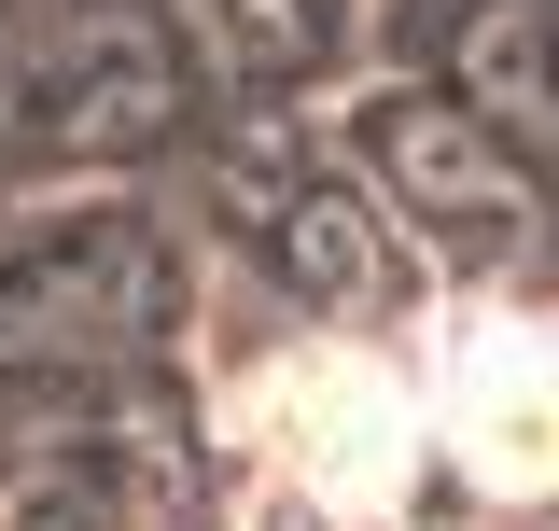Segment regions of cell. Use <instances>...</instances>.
Listing matches in <instances>:
<instances>
[{
  "instance_id": "6da1fadb",
  "label": "cell",
  "mask_w": 559,
  "mask_h": 531,
  "mask_svg": "<svg viewBox=\"0 0 559 531\" xmlns=\"http://www.w3.org/2000/svg\"><path fill=\"white\" fill-rule=\"evenodd\" d=\"M238 434L294 489H322V504H392V475L433 448V405L378 350H280L266 378L238 392Z\"/></svg>"
},
{
  "instance_id": "7a4b0ae2",
  "label": "cell",
  "mask_w": 559,
  "mask_h": 531,
  "mask_svg": "<svg viewBox=\"0 0 559 531\" xmlns=\"http://www.w3.org/2000/svg\"><path fill=\"white\" fill-rule=\"evenodd\" d=\"M433 448L476 475V489H559V335L518 322V308H476L433 350Z\"/></svg>"
}]
</instances>
